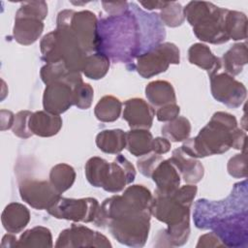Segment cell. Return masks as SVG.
<instances>
[{
  "label": "cell",
  "mask_w": 248,
  "mask_h": 248,
  "mask_svg": "<svg viewBox=\"0 0 248 248\" xmlns=\"http://www.w3.org/2000/svg\"><path fill=\"white\" fill-rule=\"evenodd\" d=\"M195 184L179 187L171 194L155 193L151 203V214L168 227L158 232L156 246H182L190 235V209L197 195Z\"/></svg>",
  "instance_id": "1"
},
{
  "label": "cell",
  "mask_w": 248,
  "mask_h": 248,
  "mask_svg": "<svg viewBox=\"0 0 248 248\" xmlns=\"http://www.w3.org/2000/svg\"><path fill=\"white\" fill-rule=\"evenodd\" d=\"M247 135L237 127L236 118L228 112H215L209 122L192 139H187L181 149L193 158H204L227 152L230 148L243 150Z\"/></svg>",
  "instance_id": "2"
},
{
  "label": "cell",
  "mask_w": 248,
  "mask_h": 248,
  "mask_svg": "<svg viewBox=\"0 0 248 248\" xmlns=\"http://www.w3.org/2000/svg\"><path fill=\"white\" fill-rule=\"evenodd\" d=\"M140 29L129 11L98 23V50L113 61L128 62L140 51Z\"/></svg>",
  "instance_id": "3"
},
{
  "label": "cell",
  "mask_w": 248,
  "mask_h": 248,
  "mask_svg": "<svg viewBox=\"0 0 248 248\" xmlns=\"http://www.w3.org/2000/svg\"><path fill=\"white\" fill-rule=\"evenodd\" d=\"M74 12L73 10H63L58 14L56 29L42 38L40 49L42 59L46 64L63 61L70 71L80 73L87 53L69 26Z\"/></svg>",
  "instance_id": "4"
},
{
  "label": "cell",
  "mask_w": 248,
  "mask_h": 248,
  "mask_svg": "<svg viewBox=\"0 0 248 248\" xmlns=\"http://www.w3.org/2000/svg\"><path fill=\"white\" fill-rule=\"evenodd\" d=\"M227 12L228 9L204 1H191L183 8L184 16L193 27L196 37L213 45L230 41L226 31Z\"/></svg>",
  "instance_id": "5"
},
{
  "label": "cell",
  "mask_w": 248,
  "mask_h": 248,
  "mask_svg": "<svg viewBox=\"0 0 248 248\" xmlns=\"http://www.w3.org/2000/svg\"><path fill=\"white\" fill-rule=\"evenodd\" d=\"M152 200L153 196L145 186L139 184L128 186L122 195L111 196L102 202L93 223L96 227L106 228L109 220L151 211Z\"/></svg>",
  "instance_id": "6"
},
{
  "label": "cell",
  "mask_w": 248,
  "mask_h": 248,
  "mask_svg": "<svg viewBox=\"0 0 248 248\" xmlns=\"http://www.w3.org/2000/svg\"><path fill=\"white\" fill-rule=\"evenodd\" d=\"M151 215V211L147 210L123 216L109 220L107 227L119 243L130 247H142L148 237Z\"/></svg>",
  "instance_id": "7"
},
{
  "label": "cell",
  "mask_w": 248,
  "mask_h": 248,
  "mask_svg": "<svg viewBox=\"0 0 248 248\" xmlns=\"http://www.w3.org/2000/svg\"><path fill=\"white\" fill-rule=\"evenodd\" d=\"M180 51L170 42L156 45L148 51L137 56L136 70L143 78H149L166 72L170 64H179Z\"/></svg>",
  "instance_id": "8"
},
{
  "label": "cell",
  "mask_w": 248,
  "mask_h": 248,
  "mask_svg": "<svg viewBox=\"0 0 248 248\" xmlns=\"http://www.w3.org/2000/svg\"><path fill=\"white\" fill-rule=\"evenodd\" d=\"M99 206L98 201L94 198L68 199L61 197L47 212L57 219L90 223L94 221Z\"/></svg>",
  "instance_id": "9"
},
{
  "label": "cell",
  "mask_w": 248,
  "mask_h": 248,
  "mask_svg": "<svg viewBox=\"0 0 248 248\" xmlns=\"http://www.w3.org/2000/svg\"><path fill=\"white\" fill-rule=\"evenodd\" d=\"M210 78V90L213 98L225 106L237 108L246 99L244 84L227 73H217Z\"/></svg>",
  "instance_id": "10"
},
{
  "label": "cell",
  "mask_w": 248,
  "mask_h": 248,
  "mask_svg": "<svg viewBox=\"0 0 248 248\" xmlns=\"http://www.w3.org/2000/svg\"><path fill=\"white\" fill-rule=\"evenodd\" d=\"M18 191L23 202L38 210H48L61 198L48 180L24 179L19 183Z\"/></svg>",
  "instance_id": "11"
},
{
  "label": "cell",
  "mask_w": 248,
  "mask_h": 248,
  "mask_svg": "<svg viewBox=\"0 0 248 248\" xmlns=\"http://www.w3.org/2000/svg\"><path fill=\"white\" fill-rule=\"evenodd\" d=\"M59 248L75 247H102L110 248L112 245L107 236L99 232L93 231L85 226L72 224L68 229L63 230L54 245Z\"/></svg>",
  "instance_id": "12"
},
{
  "label": "cell",
  "mask_w": 248,
  "mask_h": 248,
  "mask_svg": "<svg viewBox=\"0 0 248 248\" xmlns=\"http://www.w3.org/2000/svg\"><path fill=\"white\" fill-rule=\"evenodd\" d=\"M69 26L87 54L98 50V20L94 13L88 10L74 12Z\"/></svg>",
  "instance_id": "13"
},
{
  "label": "cell",
  "mask_w": 248,
  "mask_h": 248,
  "mask_svg": "<svg viewBox=\"0 0 248 248\" xmlns=\"http://www.w3.org/2000/svg\"><path fill=\"white\" fill-rule=\"evenodd\" d=\"M74 105L73 87L65 82H52L44 90L43 107L49 113L60 115Z\"/></svg>",
  "instance_id": "14"
},
{
  "label": "cell",
  "mask_w": 248,
  "mask_h": 248,
  "mask_svg": "<svg viewBox=\"0 0 248 248\" xmlns=\"http://www.w3.org/2000/svg\"><path fill=\"white\" fill-rule=\"evenodd\" d=\"M136 177V170L132 163L123 155L118 154L116 158L109 163L108 177L102 187L109 193H118L131 184Z\"/></svg>",
  "instance_id": "15"
},
{
  "label": "cell",
  "mask_w": 248,
  "mask_h": 248,
  "mask_svg": "<svg viewBox=\"0 0 248 248\" xmlns=\"http://www.w3.org/2000/svg\"><path fill=\"white\" fill-rule=\"evenodd\" d=\"M122 115L131 129L149 130L153 123L155 110L143 99L132 98L125 101Z\"/></svg>",
  "instance_id": "16"
},
{
  "label": "cell",
  "mask_w": 248,
  "mask_h": 248,
  "mask_svg": "<svg viewBox=\"0 0 248 248\" xmlns=\"http://www.w3.org/2000/svg\"><path fill=\"white\" fill-rule=\"evenodd\" d=\"M177 170L180 177L188 184H196L200 182L204 174L202 164L196 158L188 156L182 149L176 148L172 151L171 157L169 159Z\"/></svg>",
  "instance_id": "17"
},
{
  "label": "cell",
  "mask_w": 248,
  "mask_h": 248,
  "mask_svg": "<svg viewBox=\"0 0 248 248\" xmlns=\"http://www.w3.org/2000/svg\"><path fill=\"white\" fill-rule=\"evenodd\" d=\"M151 178L157 186L155 193L158 194H171L180 186V174L169 159L163 160L156 167Z\"/></svg>",
  "instance_id": "18"
},
{
  "label": "cell",
  "mask_w": 248,
  "mask_h": 248,
  "mask_svg": "<svg viewBox=\"0 0 248 248\" xmlns=\"http://www.w3.org/2000/svg\"><path fill=\"white\" fill-rule=\"evenodd\" d=\"M40 76L46 85L52 82H65L75 88L83 82L80 73L70 71L63 61L44 65L41 68Z\"/></svg>",
  "instance_id": "19"
},
{
  "label": "cell",
  "mask_w": 248,
  "mask_h": 248,
  "mask_svg": "<svg viewBox=\"0 0 248 248\" xmlns=\"http://www.w3.org/2000/svg\"><path fill=\"white\" fill-rule=\"evenodd\" d=\"M44 31V23L42 20L27 17L16 16L13 28V36L16 43L29 46L34 44Z\"/></svg>",
  "instance_id": "20"
},
{
  "label": "cell",
  "mask_w": 248,
  "mask_h": 248,
  "mask_svg": "<svg viewBox=\"0 0 248 248\" xmlns=\"http://www.w3.org/2000/svg\"><path fill=\"white\" fill-rule=\"evenodd\" d=\"M62 128V118L60 115L49 113L46 110L32 112L29 118V129L33 135L49 138L58 134Z\"/></svg>",
  "instance_id": "21"
},
{
  "label": "cell",
  "mask_w": 248,
  "mask_h": 248,
  "mask_svg": "<svg viewBox=\"0 0 248 248\" xmlns=\"http://www.w3.org/2000/svg\"><path fill=\"white\" fill-rule=\"evenodd\" d=\"M188 60L191 64L205 70L209 78L219 73L222 68L221 58L215 56L210 48L202 43H196L189 47Z\"/></svg>",
  "instance_id": "22"
},
{
  "label": "cell",
  "mask_w": 248,
  "mask_h": 248,
  "mask_svg": "<svg viewBox=\"0 0 248 248\" xmlns=\"http://www.w3.org/2000/svg\"><path fill=\"white\" fill-rule=\"evenodd\" d=\"M29 221V209L19 202L9 203L1 215V222L4 229L14 234L20 232L28 225Z\"/></svg>",
  "instance_id": "23"
},
{
  "label": "cell",
  "mask_w": 248,
  "mask_h": 248,
  "mask_svg": "<svg viewBox=\"0 0 248 248\" xmlns=\"http://www.w3.org/2000/svg\"><path fill=\"white\" fill-rule=\"evenodd\" d=\"M145 96L153 108L167 104H175L176 96L173 86L167 80H154L145 87Z\"/></svg>",
  "instance_id": "24"
},
{
  "label": "cell",
  "mask_w": 248,
  "mask_h": 248,
  "mask_svg": "<svg viewBox=\"0 0 248 248\" xmlns=\"http://www.w3.org/2000/svg\"><path fill=\"white\" fill-rule=\"evenodd\" d=\"M221 62L225 73L232 77L239 75L248 62L246 43L234 44L223 54Z\"/></svg>",
  "instance_id": "25"
},
{
  "label": "cell",
  "mask_w": 248,
  "mask_h": 248,
  "mask_svg": "<svg viewBox=\"0 0 248 248\" xmlns=\"http://www.w3.org/2000/svg\"><path fill=\"white\" fill-rule=\"evenodd\" d=\"M96 145L108 154H119L126 148V132L121 129L104 130L96 136Z\"/></svg>",
  "instance_id": "26"
},
{
  "label": "cell",
  "mask_w": 248,
  "mask_h": 248,
  "mask_svg": "<svg viewBox=\"0 0 248 248\" xmlns=\"http://www.w3.org/2000/svg\"><path fill=\"white\" fill-rule=\"evenodd\" d=\"M152 134L144 129H132L126 132V148L136 156L141 157L152 151Z\"/></svg>",
  "instance_id": "27"
},
{
  "label": "cell",
  "mask_w": 248,
  "mask_h": 248,
  "mask_svg": "<svg viewBox=\"0 0 248 248\" xmlns=\"http://www.w3.org/2000/svg\"><path fill=\"white\" fill-rule=\"evenodd\" d=\"M52 234L49 229L37 226L25 231L17 239L16 247H36V248H51Z\"/></svg>",
  "instance_id": "28"
},
{
  "label": "cell",
  "mask_w": 248,
  "mask_h": 248,
  "mask_svg": "<svg viewBox=\"0 0 248 248\" xmlns=\"http://www.w3.org/2000/svg\"><path fill=\"white\" fill-rule=\"evenodd\" d=\"M76 180V171L68 164L60 163L51 168L48 181L58 194H63L69 190Z\"/></svg>",
  "instance_id": "29"
},
{
  "label": "cell",
  "mask_w": 248,
  "mask_h": 248,
  "mask_svg": "<svg viewBox=\"0 0 248 248\" xmlns=\"http://www.w3.org/2000/svg\"><path fill=\"white\" fill-rule=\"evenodd\" d=\"M122 110L120 100L111 95L102 97L94 108V114L99 121L113 122L118 119Z\"/></svg>",
  "instance_id": "30"
},
{
  "label": "cell",
  "mask_w": 248,
  "mask_h": 248,
  "mask_svg": "<svg viewBox=\"0 0 248 248\" xmlns=\"http://www.w3.org/2000/svg\"><path fill=\"white\" fill-rule=\"evenodd\" d=\"M109 58L101 52L87 54L82 67L83 75L90 79L103 78L109 69Z\"/></svg>",
  "instance_id": "31"
},
{
  "label": "cell",
  "mask_w": 248,
  "mask_h": 248,
  "mask_svg": "<svg viewBox=\"0 0 248 248\" xmlns=\"http://www.w3.org/2000/svg\"><path fill=\"white\" fill-rule=\"evenodd\" d=\"M109 163L101 157H91L85 164V176L94 187H103L108 177Z\"/></svg>",
  "instance_id": "32"
},
{
  "label": "cell",
  "mask_w": 248,
  "mask_h": 248,
  "mask_svg": "<svg viewBox=\"0 0 248 248\" xmlns=\"http://www.w3.org/2000/svg\"><path fill=\"white\" fill-rule=\"evenodd\" d=\"M163 137L170 141L178 142L189 139L191 133V123L184 116H177L175 119L166 123L161 128Z\"/></svg>",
  "instance_id": "33"
},
{
  "label": "cell",
  "mask_w": 248,
  "mask_h": 248,
  "mask_svg": "<svg viewBox=\"0 0 248 248\" xmlns=\"http://www.w3.org/2000/svg\"><path fill=\"white\" fill-rule=\"evenodd\" d=\"M226 31L230 40H245L247 38L246 15L241 12L228 10L226 15Z\"/></svg>",
  "instance_id": "34"
},
{
  "label": "cell",
  "mask_w": 248,
  "mask_h": 248,
  "mask_svg": "<svg viewBox=\"0 0 248 248\" xmlns=\"http://www.w3.org/2000/svg\"><path fill=\"white\" fill-rule=\"evenodd\" d=\"M160 19L170 27L180 26L184 20V13L182 6L175 1H169L168 4L160 12Z\"/></svg>",
  "instance_id": "35"
},
{
  "label": "cell",
  "mask_w": 248,
  "mask_h": 248,
  "mask_svg": "<svg viewBox=\"0 0 248 248\" xmlns=\"http://www.w3.org/2000/svg\"><path fill=\"white\" fill-rule=\"evenodd\" d=\"M47 16V4L45 1H26L20 4L16 16H27L44 20Z\"/></svg>",
  "instance_id": "36"
},
{
  "label": "cell",
  "mask_w": 248,
  "mask_h": 248,
  "mask_svg": "<svg viewBox=\"0 0 248 248\" xmlns=\"http://www.w3.org/2000/svg\"><path fill=\"white\" fill-rule=\"evenodd\" d=\"M74 91V106L80 109H87L91 107L94 90L89 83L82 82L73 88Z\"/></svg>",
  "instance_id": "37"
},
{
  "label": "cell",
  "mask_w": 248,
  "mask_h": 248,
  "mask_svg": "<svg viewBox=\"0 0 248 248\" xmlns=\"http://www.w3.org/2000/svg\"><path fill=\"white\" fill-rule=\"evenodd\" d=\"M32 112L29 110H20L15 115L12 127L14 135L21 139H28L33 135L29 129V118Z\"/></svg>",
  "instance_id": "38"
},
{
  "label": "cell",
  "mask_w": 248,
  "mask_h": 248,
  "mask_svg": "<svg viewBox=\"0 0 248 248\" xmlns=\"http://www.w3.org/2000/svg\"><path fill=\"white\" fill-rule=\"evenodd\" d=\"M228 172L234 178H245L247 176V156L246 151L232 156L227 165Z\"/></svg>",
  "instance_id": "39"
},
{
  "label": "cell",
  "mask_w": 248,
  "mask_h": 248,
  "mask_svg": "<svg viewBox=\"0 0 248 248\" xmlns=\"http://www.w3.org/2000/svg\"><path fill=\"white\" fill-rule=\"evenodd\" d=\"M163 160L164 159L162 158L161 155H158L154 152H150L146 155L141 156L137 161V167L142 175L146 177H151L152 172Z\"/></svg>",
  "instance_id": "40"
},
{
  "label": "cell",
  "mask_w": 248,
  "mask_h": 248,
  "mask_svg": "<svg viewBox=\"0 0 248 248\" xmlns=\"http://www.w3.org/2000/svg\"><path fill=\"white\" fill-rule=\"evenodd\" d=\"M180 112L179 106L175 104H167L157 108L156 117L158 121L161 122H170L175 119Z\"/></svg>",
  "instance_id": "41"
},
{
  "label": "cell",
  "mask_w": 248,
  "mask_h": 248,
  "mask_svg": "<svg viewBox=\"0 0 248 248\" xmlns=\"http://www.w3.org/2000/svg\"><path fill=\"white\" fill-rule=\"evenodd\" d=\"M197 248H212V247H225L220 238L214 232H207L200 236L199 241L196 245Z\"/></svg>",
  "instance_id": "42"
},
{
  "label": "cell",
  "mask_w": 248,
  "mask_h": 248,
  "mask_svg": "<svg viewBox=\"0 0 248 248\" xmlns=\"http://www.w3.org/2000/svg\"><path fill=\"white\" fill-rule=\"evenodd\" d=\"M102 5L109 16H118L129 10L127 2H102Z\"/></svg>",
  "instance_id": "43"
},
{
  "label": "cell",
  "mask_w": 248,
  "mask_h": 248,
  "mask_svg": "<svg viewBox=\"0 0 248 248\" xmlns=\"http://www.w3.org/2000/svg\"><path fill=\"white\" fill-rule=\"evenodd\" d=\"M170 141L165 137H157L152 140V151L158 155L166 154L170 150Z\"/></svg>",
  "instance_id": "44"
},
{
  "label": "cell",
  "mask_w": 248,
  "mask_h": 248,
  "mask_svg": "<svg viewBox=\"0 0 248 248\" xmlns=\"http://www.w3.org/2000/svg\"><path fill=\"white\" fill-rule=\"evenodd\" d=\"M0 118H1V131L8 130L13 127L14 120H15V114L6 109H1L0 111Z\"/></svg>",
  "instance_id": "45"
},
{
  "label": "cell",
  "mask_w": 248,
  "mask_h": 248,
  "mask_svg": "<svg viewBox=\"0 0 248 248\" xmlns=\"http://www.w3.org/2000/svg\"><path fill=\"white\" fill-rule=\"evenodd\" d=\"M16 243H17L16 237L14 235V233L9 232L3 236L2 241H1V247L2 248H13V247H16Z\"/></svg>",
  "instance_id": "46"
},
{
  "label": "cell",
  "mask_w": 248,
  "mask_h": 248,
  "mask_svg": "<svg viewBox=\"0 0 248 248\" xmlns=\"http://www.w3.org/2000/svg\"><path fill=\"white\" fill-rule=\"evenodd\" d=\"M140 4L146 10H154V9H163L168 2L166 1H140Z\"/></svg>",
  "instance_id": "47"
}]
</instances>
